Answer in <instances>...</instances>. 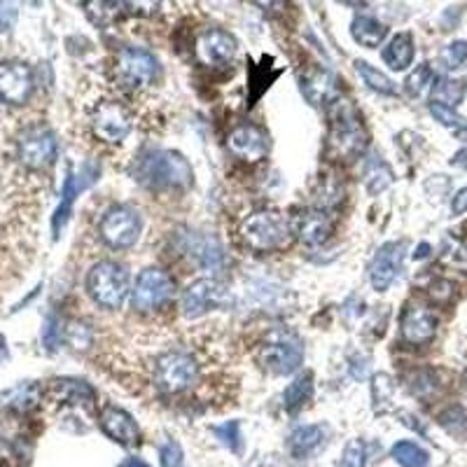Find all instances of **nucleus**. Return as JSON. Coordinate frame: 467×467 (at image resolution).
Masks as SVG:
<instances>
[{"mask_svg":"<svg viewBox=\"0 0 467 467\" xmlns=\"http://www.w3.org/2000/svg\"><path fill=\"white\" fill-rule=\"evenodd\" d=\"M465 385H467V374H465Z\"/></svg>","mask_w":467,"mask_h":467,"instance_id":"5fc2aeb1","label":"nucleus"},{"mask_svg":"<svg viewBox=\"0 0 467 467\" xmlns=\"http://www.w3.org/2000/svg\"><path fill=\"white\" fill-rule=\"evenodd\" d=\"M229 295H227L225 283H220L218 278H199L183 292L180 308L187 318H199L218 307H225Z\"/></svg>","mask_w":467,"mask_h":467,"instance_id":"9b49d317","label":"nucleus"},{"mask_svg":"<svg viewBox=\"0 0 467 467\" xmlns=\"http://www.w3.org/2000/svg\"><path fill=\"white\" fill-rule=\"evenodd\" d=\"M87 290L99 307L119 308L129 295V273L117 262H99L89 272Z\"/></svg>","mask_w":467,"mask_h":467,"instance_id":"20e7f679","label":"nucleus"},{"mask_svg":"<svg viewBox=\"0 0 467 467\" xmlns=\"http://www.w3.org/2000/svg\"><path fill=\"white\" fill-rule=\"evenodd\" d=\"M255 5L262 7V10H278V7L283 5L285 0H253Z\"/></svg>","mask_w":467,"mask_h":467,"instance_id":"09e8293b","label":"nucleus"},{"mask_svg":"<svg viewBox=\"0 0 467 467\" xmlns=\"http://www.w3.org/2000/svg\"><path fill=\"white\" fill-rule=\"evenodd\" d=\"M131 126H134L131 113L117 101L101 103L91 117V129L106 143H122L131 134Z\"/></svg>","mask_w":467,"mask_h":467,"instance_id":"f8f14e48","label":"nucleus"},{"mask_svg":"<svg viewBox=\"0 0 467 467\" xmlns=\"http://www.w3.org/2000/svg\"><path fill=\"white\" fill-rule=\"evenodd\" d=\"M160 75V64L152 54L138 48H125L115 59V77L126 89L148 87Z\"/></svg>","mask_w":467,"mask_h":467,"instance_id":"6e6552de","label":"nucleus"},{"mask_svg":"<svg viewBox=\"0 0 467 467\" xmlns=\"http://www.w3.org/2000/svg\"><path fill=\"white\" fill-rule=\"evenodd\" d=\"M350 36L362 48H379L381 42L385 40V36H388V29H385V24H381L379 19L360 14L350 24Z\"/></svg>","mask_w":467,"mask_h":467,"instance_id":"4be33fe9","label":"nucleus"},{"mask_svg":"<svg viewBox=\"0 0 467 467\" xmlns=\"http://www.w3.org/2000/svg\"><path fill=\"white\" fill-rule=\"evenodd\" d=\"M402 339L411 346H423L432 342L435 332H437V318L426 304H409L402 316Z\"/></svg>","mask_w":467,"mask_h":467,"instance_id":"f3484780","label":"nucleus"},{"mask_svg":"<svg viewBox=\"0 0 467 467\" xmlns=\"http://www.w3.org/2000/svg\"><path fill=\"white\" fill-rule=\"evenodd\" d=\"M260 365L266 367L273 374H292L299 369L304 360V346L302 339L297 337L295 332L285 330H272L260 343L257 350Z\"/></svg>","mask_w":467,"mask_h":467,"instance_id":"7ed1b4c3","label":"nucleus"},{"mask_svg":"<svg viewBox=\"0 0 467 467\" xmlns=\"http://www.w3.org/2000/svg\"><path fill=\"white\" fill-rule=\"evenodd\" d=\"M343 3H349V0H343Z\"/></svg>","mask_w":467,"mask_h":467,"instance_id":"6e6d98bb","label":"nucleus"},{"mask_svg":"<svg viewBox=\"0 0 467 467\" xmlns=\"http://www.w3.org/2000/svg\"><path fill=\"white\" fill-rule=\"evenodd\" d=\"M391 183V169H388L384 161H374V164L369 166V171H367V190H369V195H381Z\"/></svg>","mask_w":467,"mask_h":467,"instance_id":"2f4dec72","label":"nucleus"},{"mask_svg":"<svg viewBox=\"0 0 467 467\" xmlns=\"http://www.w3.org/2000/svg\"><path fill=\"white\" fill-rule=\"evenodd\" d=\"M38 397H40V391H38L36 385H19V388H13V391L7 393L3 400H5V407L10 409H17V411H29L38 404Z\"/></svg>","mask_w":467,"mask_h":467,"instance_id":"7c9ffc66","label":"nucleus"},{"mask_svg":"<svg viewBox=\"0 0 467 467\" xmlns=\"http://www.w3.org/2000/svg\"><path fill=\"white\" fill-rule=\"evenodd\" d=\"M409 388H411L414 395L428 397L432 391H435V388H437V384H435V376H432V372H419L414 379H411Z\"/></svg>","mask_w":467,"mask_h":467,"instance_id":"79ce46f5","label":"nucleus"},{"mask_svg":"<svg viewBox=\"0 0 467 467\" xmlns=\"http://www.w3.org/2000/svg\"><path fill=\"white\" fill-rule=\"evenodd\" d=\"M24 3H26V5H29V7H40L42 3H45V0H24Z\"/></svg>","mask_w":467,"mask_h":467,"instance_id":"603ef678","label":"nucleus"},{"mask_svg":"<svg viewBox=\"0 0 467 467\" xmlns=\"http://www.w3.org/2000/svg\"><path fill=\"white\" fill-rule=\"evenodd\" d=\"M56 152H59L56 136L45 126H33L19 138V161L30 171H42L49 164H54Z\"/></svg>","mask_w":467,"mask_h":467,"instance_id":"1a4fd4ad","label":"nucleus"},{"mask_svg":"<svg viewBox=\"0 0 467 467\" xmlns=\"http://www.w3.org/2000/svg\"><path fill=\"white\" fill-rule=\"evenodd\" d=\"M455 136H458V141H467V129L458 131V134H455Z\"/></svg>","mask_w":467,"mask_h":467,"instance_id":"864d4df0","label":"nucleus"},{"mask_svg":"<svg viewBox=\"0 0 467 467\" xmlns=\"http://www.w3.org/2000/svg\"><path fill=\"white\" fill-rule=\"evenodd\" d=\"M161 5V0H125V7L131 14H141V17H148V14L157 13V7Z\"/></svg>","mask_w":467,"mask_h":467,"instance_id":"a18cd8bd","label":"nucleus"},{"mask_svg":"<svg viewBox=\"0 0 467 467\" xmlns=\"http://www.w3.org/2000/svg\"><path fill=\"white\" fill-rule=\"evenodd\" d=\"M365 126L350 103L334 99L330 103V150L339 160H353L365 150Z\"/></svg>","mask_w":467,"mask_h":467,"instance_id":"f257e3e1","label":"nucleus"},{"mask_svg":"<svg viewBox=\"0 0 467 467\" xmlns=\"http://www.w3.org/2000/svg\"><path fill=\"white\" fill-rule=\"evenodd\" d=\"M355 68H358V73H360V77L369 89L379 91V94H395V82L381 71H376L374 65H369L367 61H355Z\"/></svg>","mask_w":467,"mask_h":467,"instance_id":"c756f323","label":"nucleus"},{"mask_svg":"<svg viewBox=\"0 0 467 467\" xmlns=\"http://www.w3.org/2000/svg\"><path fill=\"white\" fill-rule=\"evenodd\" d=\"M54 395L65 400V402L73 404H91L96 400L94 388L84 381H75V379H64V381H54L52 385Z\"/></svg>","mask_w":467,"mask_h":467,"instance_id":"393cba45","label":"nucleus"},{"mask_svg":"<svg viewBox=\"0 0 467 467\" xmlns=\"http://www.w3.org/2000/svg\"><path fill=\"white\" fill-rule=\"evenodd\" d=\"M82 190V183H77V177L73 173H68L65 177V185H64V196H61V206L56 208V213H54V237H59V231L64 229V225L68 222V215L73 211V202H75V196L80 195Z\"/></svg>","mask_w":467,"mask_h":467,"instance_id":"bb28decb","label":"nucleus"},{"mask_svg":"<svg viewBox=\"0 0 467 467\" xmlns=\"http://www.w3.org/2000/svg\"><path fill=\"white\" fill-rule=\"evenodd\" d=\"M407 91L411 96H420L432 84V68L428 64L419 65L411 75L407 77Z\"/></svg>","mask_w":467,"mask_h":467,"instance_id":"f704fd0d","label":"nucleus"},{"mask_svg":"<svg viewBox=\"0 0 467 467\" xmlns=\"http://www.w3.org/2000/svg\"><path fill=\"white\" fill-rule=\"evenodd\" d=\"M160 461L161 467H183V449L177 442H166L160 449Z\"/></svg>","mask_w":467,"mask_h":467,"instance_id":"58836bf2","label":"nucleus"},{"mask_svg":"<svg viewBox=\"0 0 467 467\" xmlns=\"http://www.w3.org/2000/svg\"><path fill=\"white\" fill-rule=\"evenodd\" d=\"M332 229H334V222L327 215V211L323 208H314V211H307L297 218L295 225V234L297 238L304 243V246H323L327 238L332 237Z\"/></svg>","mask_w":467,"mask_h":467,"instance_id":"6ab92c4d","label":"nucleus"},{"mask_svg":"<svg viewBox=\"0 0 467 467\" xmlns=\"http://www.w3.org/2000/svg\"><path fill=\"white\" fill-rule=\"evenodd\" d=\"M195 54L202 65H225L237 54V40L227 30L211 29L196 38Z\"/></svg>","mask_w":467,"mask_h":467,"instance_id":"dca6fc26","label":"nucleus"},{"mask_svg":"<svg viewBox=\"0 0 467 467\" xmlns=\"http://www.w3.org/2000/svg\"><path fill=\"white\" fill-rule=\"evenodd\" d=\"M451 164L458 166V169H465L467 171V148L461 150V152H455L454 160H451Z\"/></svg>","mask_w":467,"mask_h":467,"instance_id":"8fccbe9b","label":"nucleus"},{"mask_svg":"<svg viewBox=\"0 0 467 467\" xmlns=\"http://www.w3.org/2000/svg\"><path fill=\"white\" fill-rule=\"evenodd\" d=\"M365 463H367L365 444H362L360 439H350V442L346 444V449H343L339 467H365Z\"/></svg>","mask_w":467,"mask_h":467,"instance_id":"c9c22d12","label":"nucleus"},{"mask_svg":"<svg viewBox=\"0 0 467 467\" xmlns=\"http://www.w3.org/2000/svg\"><path fill=\"white\" fill-rule=\"evenodd\" d=\"M64 332L65 327L61 325V320L49 318L48 325H45V332H42V342H45V346H48L49 350H54L61 343V339H64Z\"/></svg>","mask_w":467,"mask_h":467,"instance_id":"a19ab883","label":"nucleus"},{"mask_svg":"<svg viewBox=\"0 0 467 467\" xmlns=\"http://www.w3.org/2000/svg\"><path fill=\"white\" fill-rule=\"evenodd\" d=\"M99 423H101V430L106 432L113 442L122 444V446H134V444H138L141 430H138L136 420L131 419L125 409L106 407L101 411V416H99Z\"/></svg>","mask_w":467,"mask_h":467,"instance_id":"a211bd4d","label":"nucleus"},{"mask_svg":"<svg viewBox=\"0 0 467 467\" xmlns=\"http://www.w3.org/2000/svg\"><path fill=\"white\" fill-rule=\"evenodd\" d=\"M393 458L402 467H426L430 463V455L426 449H420L414 442H397L391 449Z\"/></svg>","mask_w":467,"mask_h":467,"instance_id":"c85d7f7f","label":"nucleus"},{"mask_svg":"<svg viewBox=\"0 0 467 467\" xmlns=\"http://www.w3.org/2000/svg\"><path fill=\"white\" fill-rule=\"evenodd\" d=\"M451 211H454V215L467 213V187H463V190L454 196V202H451Z\"/></svg>","mask_w":467,"mask_h":467,"instance_id":"de8ad7c7","label":"nucleus"},{"mask_svg":"<svg viewBox=\"0 0 467 467\" xmlns=\"http://www.w3.org/2000/svg\"><path fill=\"white\" fill-rule=\"evenodd\" d=\"M33 94V71L22 61L0 64V101L7 106H24Z\"/></svg>","mask_w":467,"mask_h":467,"instance_id":"ddd939ff","label":"nucleus"},{"mask_svg":"<svg viewBox=\"0 0 467 467\" xmlns=\"http://www.w3.org/2000/svg\"><path fill=\"white\" fill-rule=\"evenodd\" d=\"M325 444V430L323 426H304V428H297L295 432L290 435L288 439V449L295 458H308L311 454L320 449Z\"/></svg>","mask_w":467,"mask_h":467,"instance_id":"412c9836","label":"nucleus"},{"mask_svg":"<svg viewBox=\"0 0 467 467\" xmlns=\"http://www.w3.org/2000/svg\"><path fill=\"white\" fill-rule=\"evenodd\" d=\"M302 91L308 99V103L314 106H323V103H332L337 96V80L327 71H311L302 80Z\"/></svg>","mask_w":467,"mask_h":467,"instance_id":"aec40b11","label":"nucleus"},{"mask_svg":"<svg viewBox=\"0 0 467 467\" xmlns=\"http://www.w3.org/2000/svg\"><path fill=\"white\" fill-rule=\"evenodd\" d=\"M196 379H199V365L190 353H183V350L161 355L154 367V384L169 395L187 391L190 385L196 384Z\"/></svg>","mask_w":467,"mask_h":467,"instance_id":"423d86ee","label":"nucleus"},{"mask_svg":"<svg viewBox=\"0 0 467 467\" xmlns=\"http://www.w3.org/2000/svg\"><path fill=\"white\" fill-rule=\"evenodd\" d=\"M430 113H432V117L437 119L439 125H444V126H465V117H461V115L455 113L451 106H444V103L432 101Z\"/></svg>","mask_w":467,"mask_h":467,"instance_id":"4c0bfd02","label":"nucleus"},{"mask_svg":"<svg viewBox=\"0 0 467 467\" xmlns=\"http://www.w3.org/2000/svg\"><path fill=\"white\" fill-rule=\"evenodd\" d=\"M84 10L96 26H110L125 10V0H87Z\"/></svg>","mask_w":467,"mask_h":467,"instance_id":"a878e982","label":"nucleus"},{"mask_svg":"<svg viewBox=\"0 0 467 467\" xmlns=\"http://www.w3.org/2000/svg\"><path fill=\"white\" fill-rule=\"evenodd\" d=\"M463 94H465V87H463L461 80L442 77V80H437V84H432V101L435 103L455 108L463 101Z\"/></svg>","mask_w":467,"mask_h":467,"instance_id":"cd10ccee","label":"nucleus"},{"mask_svg":"<svg viewBox=\"0 0 467 467\" xmlns=\"http://www.w3.org/2000/svg\"><path fill=\"white\" fill-rule=\"evenodd\" d=\"M391 393H393L391 376L376 374V376L372 379V395H374V407H376V411H384L385 402L391 400Z\"/></svg>","mask_w":467,"mask_h":467,"instance_id":"e433bc0d","label":"nucleus"},{"mask_svg":"<svg viewBox=\"0 0 467 467\" xmlns=\"http://www.w3.org/2000/svg\"><path fill=\"white\" fill-rule=\"evenodd\" d=\"M119 467H150V465H148V463L138 461V458H129V461H125Z\"/></svg>","mask_w":467,"mask_h":467,"instance_id":"3c124183","label":"nucleus"},{"mask_svg":"<svg viewBox=\"0 0 467 467\" xmlns=\"http://www.w3.org/2000/svg\"><path fill=\"white\" fill-rule=\"evenodd\" d=\"M17 22V7L13 0H0V33H7Z\"/></svg>","mask_w":467,"mask_h":467,"instance_id":"c03bdc74","label":"nucleus"},{"mask_svg":"<svg viewBox=\"0 0 467 467\" xmlns=\"http://www.w3.org/2000/svg\"><path fill=\"white\" fill-rule=\"evenodd\" d=\"M227 148L241 161L255 164V161L264 160L266 152H269V136H266V131L260 129V126L241 125L229 131Z\"/></svg>","mask_w":467,"mask_h":467,"instance_id":"4468645a","label":"nucleus"},{"mask_svg":"<svg viewBox=\"0 0 467 467\" xmlns=\"http://www.w3.org/2000/svg\"><path fill=\"white\" fill-rule=\"evenodd\" d=\"M215 435L222 444H225L227 449L234 451V454H241L243 449V437H241V423L238 420H229L225 426L215 428Z\"/></svg>","mask_w":467,"mask_h":467,"instance_id":"473e14b6","label":"nucleus"},{"mask_svg":"<svg viewBox=\"0 0 467 467\" xmlns=\"http://www.w3.org/2000/svg\"><path fill=\"white\" fill-rule=\"evenodd\" d=\"M241 238L253 253H273L290 241V222L278 211H255L243 220Z\"/></svg>","mask_w":467,"mask_h":467,"instance_id":"f03ea898","label":"nucleus"},{"mask_svg":"<svg viewBox=\"0 0 467 467\" xmlns=\"http://www.w3.org/2000/svg\"><path fill=\"white\" fill-rule=\"evenodd\" d=\"M311 393H314V376H311V372H307L302 374V376H297V379L285 388L283 407L288 409L290 414H295V411H299V409L311 400Z\"/></svg>","mask_w":467,"mask_h":467,"instance_id":"b1692460","label":"nucleus"},{"mask_svg":"<svg viewBox=\"0 0 467 467\" xmlns=\"http://www.w3.org/2000/svg\"><path fill=\"white\" fill-rule=\"evenodd\" d=\"M384 61L393 71H407L414 61V40L409 33H397L384 49Z\"/></svg>","mask_w":467,"mask_h":467,"instance_id":"5701e85b","label":"nucleus"},{"mask_svg":"<svg viewBox=\"0 0 467 467\" xmlns=\"http://www.w3.org/2000/svg\"><path fill=\"white\" fill-rule=\"evenodd\" d=\"M141 237V218L134 208L115 206L101 220V238L110 248H131Z\"/></svg>","mask_w":467,"mask_h":467,"instance_id":"9d476101","label":"nucleus"},{"mask_svg":"<svg viewBox=\"0 0 467 467\" xmlns=\"http://www.w3.org/2000/svg\"><path fill=\"white\" fill-rule=\"evenodd\" d=\"M404 246L400 243H385L381 246L379 253L374 255L372 264H369V281H372V288L376 292H385L393 285V281L397 278L400 269H402L404 260Z\"/></svg>","mask_w":467,"mask_h":467,"instance_id":"2eb2a0df","label":"nucleus"},{"mask_svg":"<svg viewBox=\"0 0 467 467\" xmlns=\"http://www.w3.org/2000/svg\"><path fill=\"white\" fill-rule=\"evenodd\" d=\"M430 297L435 302H449L451 297H454V283H449V281H435L430 285Z\"/></svg>","mask_w":467,"mask_h":467,"instance_id":"49530a36","label":"nucleus"},{"mask_svg":"<svg viewBox=\"0 0 467 467\" xmlns=\"http://www.w3.org/2000/svg\"><path fill=\"white\" fill-rule=\"evenodd\" d=\"M64 337L73 343V349H87V343L91 342V332L84 325H80V323H71V325L65 327Z\"/></svg>","mask_w":467,"mask_h":467,"instance_id":"ea45409f","label":"nucleus"},{"mask_svg":"<svg viewBox=\"0 0 467 467\" xmlns=\"http://www.w3.org/2000/svg\"><path fill=\"white\" fill-rule=\"evenodd\" d=\"M173 295H176V283L169 273L161 269H145L131 290V304L141 314H152L171 302Z\"/></svg>","mask_w":467,"mask_h":467,"instance_id":"0eeeda50","label":"nucleus"},{"mask_svg":"<svg viewBox=\"0 0 467 467\" xmlns=\"http://www.w3.org/2000/svg\"><path fill=\"white\" fill-rule=\"evenodd\" d=\"M138 176L150 187H187L192 185V166L183 154L177 152H152L143 157Z\"/></svg>","mask_w":467,"mask_h":467,"instance_id":"39448f33","label":"nucleus"},{"mask_svg":"<svg viewBox=\"0 0 467 467\" xmlns=\"http://www.w3.org/2000/svg\"><path fill=\"white\" fill-rule=\"evenodd\" d=\"M439 61H442L446 71L461 68V65L467 61V40L451 42L449 48H444V52L439 54Z\"/></svg>","mask_w":467,"mask_h":467,"instance_id":"72a5a7b5","label":"nucleus"},{"mask_svg":"<svg viewBox=\"0 0 467 467\" xmlns=\"http://www.w3.org/2000/svg\"><path fill=\"white\" fill-rule=\"evenodd\" d=\"M444 260L449 262V264L454 266H463L467 264V248L463 246L461 241H446V246H444Z\"/></svg>","mask_w":467,"mask_h":467,"instance_id":"37998d69","label":"nucleus"}]
</instances>
